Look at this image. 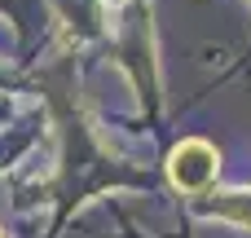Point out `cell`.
<instances>
[{
  "mask_svg": "<svg viewBox=\"0 0 251 238\" xmlns=\"http://www.w3.org/2000/svg\"><path fill=\"white\" fill-rule=\"evenodd\" d=\"M221 172V155L212 141L203 137H185L181 146H172L168 155V181L181 190V194H207L212 181Z\"/></svg>",
  "mask_w": 251,
  "mask_h": 238,
  "instance_id": "cell-1",
  "label": "cell"
},
{
  "mask_svg": "<svg viewBox=\"0 0 251 238\" xmlns=\"http://www.w3.org/2000/svg\"><path fill=\"white\" fill-rule=\"evenodd\" d=\"M207 212H212V216H221V221H234V225H251V190L207 199Z\"/></svg>",
  "mask_w": 251,
  "mask_h": 238,
  "instance_id": "cell-2",
  "label": "cell"
},
{
  "mask_svg": "<svg viewBox=\"0 0 251 238\" xmlns=\"http://www.w3.org/2000/svg\"><path fill=\"white\" fill-rule=\"evenodd\" d=\"M0 238H4V230H0Z\"/></svg>",
  "mask_w": 251,
  "mask_h": 238,
  "instance_id": "cell-3",
  "label": "cell"
}]
</instances>
